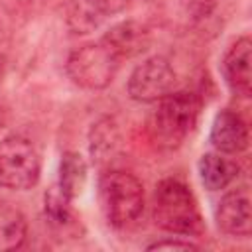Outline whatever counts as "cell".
<instances>
[{"instance_id": "obj_9", "label": "cell", "mask_w": 252, "mask_h": 252, "mask_svg": "<svg viewBox=\"0 0 252 252\" xmlns=\"http://www.w3.org/2000/svg\"><path fill=\"white\" fill-rule=\"evenodd\" d=\"M209 142L215 152H220L226 156L242 154L248 150V144H250L248 122L240 112L232 108H222L213 118Z\"/></svg>"}, {"instance_id": "obj_18", "label": "cell", "mask_w": 252, "mask_h": 252, "mask_svg": "<svg viewBox=\"0 0 252 252\" xmlns=\"http://www.w3.org/2000/svg\"><path fill=\"white\" fill-rule=\"evenodd\" d=\"M85 4L89 8H93L102 20L108 18V16H116V14H122L128 6H130V0H85Z\"/></svg>"}, {"instance_id": "obj_5", "label": "cell", "mask_w": 252, "mask_h": 252, "mask_svg": "<svg viewBox=\"0 0 252 252\" xmlns=\"http://www.w3.org/2000/svg\"><path fill=\"white\" fill-rule=\"evenodd\" d=\"M41 177L37 146L24 134H8L0 140V189L28 191Z\"/></svg>"}, {"instance_id": "obj_16", "label": "cell", "mask_w": 252, "mask_h": 252, "mask_svg": "<svg viewBox=\"0 0 252 252\" xmlns=\"http://www.w3.org/2000/svg\"><path fill=\"white\" fill-rule=\"evenodd\" d=\"M102 18L85 4V0H73L67 6V26L73 33H89L100 26Z\"/></svg>"}, {"instance_id": "obj_21", "label": "cell", "mask_w": 252, "mask_h": 252, "mask_svg": "<svg viewBox=\"0 0 252 252\" xmlns=\"http://www.w3.org/2000/svg\"><path fill=\"white\" fill-rule=\"evenodd\" d=\"M4 77H6V57H4V53L0 51V83L4 81Z\"/></svg>"}, {"instance_id": "obj_22", "label": "cell", "mask_w": 252, "mask_h": 252, "mask_svg": "<svg viewBox=\"0 0 252 252\" xmlns=\"http://www.w3.org/2000/svg\"><path fill=\"white\" fill-rule=\"evenodd\" d=\"M144 2H148V4H154V6H159V4H163L165 0H144Z\"/></svg>"}, {"instance_id": "obj_8", "label": "cell", "mask_w": 252, "mask_h": 252, "mask_svg": "<svg viewBox=\"0 0 252 252\" xmlns=\"http://www.w3.org/2000/svg\"><path fill=\"white\" fill-rule=\"evenodd\" d=\"M252 39L250 35L236 37L220 57V75L232 94L250 98L252 94Z\"/></svg>"}, {"instance_id": "obj_2", "label": "cell", "mask_w": 252, "mask_h": 252, "mask_svg": "<svg viewBox=\"0 0 252 252\" xmlns=\"http://www.w3.org/2000/svg\"><path fill=\"white\" fill-rule=\"evenodd\" d=\"M152 217L154 222L169 234L197 238L205 230L193 191L175 177H165L156 185Z\"/></svg>"}, {"instance_id": "obj_4", "label": "cell", "mask_w": 252, "mask_h": 252, "mask_svg": "<svg viewBox=\"0 0 252 252\" xmlns=\"http://www.w3.org/2000/svg\"><path fill=\"white\" fill-rule=\"evenodd\" d=\"M122 61L100 41H89L69 51L65 73L69 81L83 91H104L116 79Z\"/></svg>"}, {"instance_id": "obj_12", "label": "cell", "mask_w": 252, "mask_h": 252, "mask_svg": "<svg viewBox=\"0 0 252 252\" xmlns=\"http://www.w3.org/2000/svg\"><path fill=\"white\" fill-rule=\"evenodd\" d=\"M197 173L207 191H224L240 175V165L220 152H205L197 161Z\"/></svg>"}, {"instance_id": "obj_6", "label": "cell", "mask_w": 252, "mask_h": 252, "mask_svg": "<svg viewBox=\"0 0 252 252\" xmlns=\"http://www.w3.org/2000/svg\"><path fill=\"white\" fill-rule=\"evenodd\" d=\"M175 85L177 73L171 61L163 55H152L132 69L126 81V93L132 100L150 104L175 91Z\"/></svg>"}, {"instance_id": "obj_13", "label": "cell", "mask_w": 252, "mask_h": 252, "mask_svg": "<svg viewBox=\"0 0 252 252\" xmlns=\"http://www.w3.org/2000/svg\"><path fill=\"white\" fill-rule=\"evenodd\" d=\"M89 177V165L85 158L79 152H63L59 159V169H57V187L67 199H77L87 185Z\"/></svg>"}, {"instance_id": "obj_20", "label": "cell", "mask_w": 252, "mask_h": 252, "mask_svg": "<svg viewBox=\"0 0 252 252\" xmlns=\"http://www.w3.org/2000/svg\"><path fill=\"white\" fill-rule=\"evenodd\" d=\"M6 124H8V112H6V108L0 104V132L6 128Z\"/></svg>"}, {"instance_id": "obj_10", "label": "cell", "mask_w": 252, "mask_h": 252, "mask_svg": "<svg viewBox=\"0 0 252 252\" xmlns=\"http://www.w3.org/2000/svg\"><path fill=\"white\" fill-rule=\"evenodd\" d=\"M100 41L120 59H132L148 51L152 45V30L148 24L140 20H122L114 26H110Z\"/></svg>"}, {"instance_id": "obj_3", "label": "cell", "mask_w": 252, "mask_h": 252, "mask_svg": "<svg viewBox=\"0 0 252 252\" xmlns=\"http://www.w3.org/2000/svg\"><path fill=\"white\" fill-rule=\"evenodd\" d=\"M98 201L110 226H130L144 211V185L134 173L126 169H106L98 177Z\"/></svg>"}, {"instance_id": "obj_19", "label": "cell", "mask_w": 252, "mask_h": 252, "mask_svg": "<svg viewBox=\"0 0 252 252\" xmlns=\"http://www.w3.org/2000/svg\"><path fill=\"white\" fill-rule=\"evenodd\" d=\"M148 250H158V248H183V250H189V248H199L191 238H187V236H169V238H161V240H156V242H152V244H148L146 246Z\"/></svg>"}, {"instance_id": "obj_11", "label": "cell", "mask_w": 252, "mask_h": 252, "mask_svg": "<svg viewBox=\"0 0 252 252\" xmlns=\"http://www.w3.org/2000/svg\"><path fill=\"white\" fill-rule=\"evenodd\" d=\"M122 150L120 124L112 116H102L89 130V156L98 167L108 165Z\"/></svg>"}, {"instance_id": "obj_14", "label": "cell", "mask_w": 252, "mask_h": 252, "mask_svg": "<svg viewBox=\"0 0 252 252\" xmlns=\"http://www.w3.org/2000/svg\"><path fill=\"white\" fill-rule=\"evenodd\" d=\"M43 215L49 226L59 232H73L79 226L71 207V199H67L57 185L49 187L43 195Z\"/></svg>"}, {"instance_id": "obj_17", "label": "cell", "mask_w": 252, "mask_h": 252, "mask_svg": "<svg viewBox=\"0 0 252 252\" xmlns=\"http://www.w3.org/2000/svg\"><path fill=\"white\" fill-rule=\"evenodd\" d=\"M219 6V0H181L183 16L191 24H201L209 20Z\"/></svg>"}, {"instance_id": "obj_1", "label": "cell", "mask_w": 252, "mask_h": 252, "mask_svg": "<svg viewBox=\"0 0 252 252\" xmlns=\"http://www.w3.org/2000/svg\"><path fill=\"white\" fill-rule=\"evenodd\" d=\"M203 98L191 91H171L148 118V136L159 150L179 148L197 128Z\"/></svg>"}, {"instance_id": "obj_7", "label": "cell", "mask_w": 252, "mask_h": 252, "mask_svg": "<svg viewBox=\"0 0 252 252\" xmlns=\"http://www.w3.org/2000/svg\"><path fill=\"white\" fill-rule=\"evenodd\" d=\"M215 222L219 230L232 238H250L252 217H250V191L246 185L226 191L215 207Z\"/></svg>"}, {"instance_id": "obj_15", "label": "cell", "mask_w": 252, "mask_h": 252, "mask_svg": "<svg viewBox=\"0 0 252 252\" xmlns=\"http://www.w3.org/2000/svg\"><path fill=\"white\" fill-rule=\"evenodd\" d=\"M26 238L28 220L24 213L6 201H0V252L20 248Z\"/></svg>"}]
</instances>
